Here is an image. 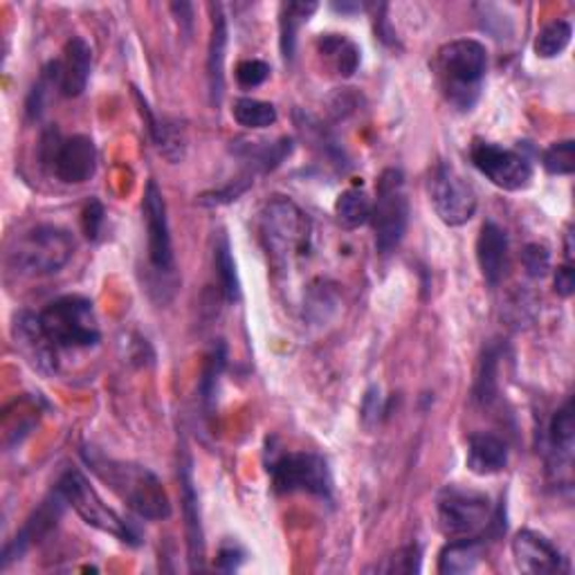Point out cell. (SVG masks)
Here are the masks:
<instances>
[{"label":"cell","mask_w":575,"mask_h":575,"mask_svg":"<svg viewBox=\"0 0 575 575\" xmlns=\"http://www.w3.org/2000/svg\"><path fill=\"white\" fill-rule=\"evenodd\" d=\"M81 456L90 472L98 474L100 482H104L135 515L144 519H167L171 515L169 497L160 478L149 467L109 459L90 448H86Z\"/></svg>","instance_id":"1"},{"label":"cell","mask_w":575,"mask_h":575,"mask_svg":"<svg viewBox=\"0 0 575 575\" xmlns=\"http://www.w3.org/2000/svg\"><path fill=\"white\" fill-rule=\"evenodd\" d=\"M488 70L486 47L474 38H456L446 43L437 55V77L446 100L459 109L470 111L482 94Z\"/></svg>","instance_id":"2"},{"label":"cell","mask_w":575,"mask_h":575,"mask_svg":"<svg viewBox=\"0 0 575 575\" xmlns=\"http://www.w3.org/2000/svg\"><path fill=\"white\" fill-rule=\"evenodd\" d=\"M75 255V238L57 225H36L16 238L10 266L19 274L47 277L59 272Z\"/></svg>","instance_id":"3"},{"label":"cell","mask_w":575,"mask_h":575,"mask_svg":"<svg viewBox=\"0 0 575 575\" xmlns=\"http://www.w3.org/2000/svg\"><path fill=\"white\" fill-rule=\"evenodd\" d=\"M38 319L55 349H90L102 338L92 302L79 295L47 304Z\"/></svg>","instance_id":"4"},{"label":"cell","mask_w":575,"mask_h":575,"mask_svg":"<svg viewBox=\"0 0 575 575\" xmlns=\"http://www.w3.org/2000/svg\"><path fill=\"white\" fill-rule=\"evenodd\" d=\"M375 248L380 255H392L405 238L409 223V199L401 169H385L377 178L375 203L371 210Z\"/></svg>","instance_id":"5"},{"label":"cell","mask_w":575,"mask_h":575,"mask_svg":"<svg viewBox=\"0 0 575 575\" xmlns=\"http://www.w3.org/2000/svg\"><path fill=\"white\" fill-rule=\"evenodd\" d=\"M261 238L272 263L281 270L304 250L308 218L293 201L274 196L261 214Z\"/></svg>","instance_id":"6"},{"label":"cell","mask_w":575,"mask_h":575,"mask_svg":"<svg viewBox=\"0 0 575 575\" xmlns=\"http://www.w3.org/2000/svg\"><path fill=\"white\" fill-rule=\"evenodd\" d=\"M57 491L61 493V497L66 499V504L88 523L92 529H98L102 533H109L113 538H117L120 542L139 544V535L135 531V526H131L128 521H124L109 504H104V499L98 495L88 478L79 472V470H68L61 482L57 484Z\"/></svg>","instance_id":"7"},{"label":"cell","mask_w":575,"mask_h":575,"mask_svg":"<svg viewBox=\"0 0 575 575\" xmlns=\"http://www.w3.org/2000/svg\"><path fill=\"white\" fill-rule=\"evenodd\" d=\"M439 529L448 540L482 538L493 523V506L484 493L450 486L439 495Z\"/></svg>","instance_id":"8"},{"label":"cell","mask_w":575,"mask_h":575,"mask_svg":"<svg viewBox=\"0 0 575 575\" xmlns=\"http://www.w3.org/2000/svg\"><path fill=\"white\" fill-rule=\"evenodd\" d=\"M272 486L281 495L308 493L322 499H330L332 478L324 456L315 452H291L283 454L268 467Z\"/></svg>","instance_id":"9"},{"label":"cell","mask_w":575,"mask_h":575,"mask_svg":"<svg viewBox=\"0 0 575 575\" xmlns=\"http://www.w3.org/2000/svg\"><path fill=\"white\" fill-rule=\"evenodd\" d=\"M41 158L66 184H83L98 169V149L88 135L61 139L57 131H47L41 142Z\"/></svg>","instance_id":"10"},{"label":"cell","mask_w":575,"mask_h":575,"mask_svg":"<svg viewBox=\"0 0 575 575\" xmlns=\"http://www.w3.org/2000/svg\"><path fill=\"white\" fill-rule=\"evenodd\" d=\"M429 196L437 216L450 227L470 223L478 203L472 184L448 162H441L431 176Z\"/></svg>","instance_id":"11"},{"label":"cell","mask_w":575,"mask_h":575,"mask_svg":"<svg viewBox=\"0 0 575 575\" xmlns=\"http://www.w3.org/2000/svg\"><path fill=\"white\" fill-rule=\"evenodd\" d=\"M470 160L495 187L504 191H521L533 180V165L519 151L504 149L493 142H474Z\"/></svg>","instance_id":"12"},{"label":"cell","mask_w":575,"mask_h":575,"mask_svg":"<svg viewBox=\"0 0 575 575\" xmlns=\"http://www.w3.org/2000/svg\"><path fill=\"white\" fill-rule=\"evenodd\" d=\"M144 221H147V238H149V263L156 272L171 274L173 272V246H171V229L167 218V203L156 180L147 182L142 201Z\"/></svg>","instance_id":"13"},{"label":"cell","mask_w":575,"mask_h":575,"mask_svg":"<svg viewBox=\"0 0 575 575\" xmlns=\"http://www.w3.org/2000/svg\"><path fill=\"white\" fill-rule=\"evenodd\" d=\"M515 566L529 575H553L568 571L564 555L540 533L519 531L512 540Z\"/></svg>","instance_id":"14"},{"label":"cell","mask_w":575,"mask_h":575,"mask_svg":"<svg viewBox=\"0 0 575 575\" xmlns=\"http://www.w3.org/2000/svg\"><path fill=\"white\" fill-rule=\"evenodd\" d=\"M53 72L57 79V88L64 98H79L86 90L92 68V50L81 36H72L66 45L61 59L53 61Z\"/></svg>","instance_id":"15"},{"label":"cell","mask_w":575,"mask_h":575,"mask_svg":"<svg viewBox=\"0 0 575 575\" xmlns=\"http://www.w3.org/2000/svg\"><path fill=\"white\" fill-rule=\"evenodd\" d=\"M14 340H16V349L25 356V360L34 369L43 373H50L57 369V358H55L57 349L53 347L50 340H47L38 315L21 313L14 319Z\"/></svg>","instance_id":"16"},{"label":"cell","mask_w":575,"mask_h":575,"mask_svg":"<svg viewBox=\"0 0 575 575\" xmlns=\"http://www.w3.org/2000/svg\"><path fill=\"white\" fill-rule=\"evenodd\" d=\"M180 484H182V510H184V526H187V544H189V562L191 571L203 568L205 557V535L201 523V508L199 495L194 488V476H191V463L184 461L180 465Z\"/></svg>","instance_id":"17"},{"label":"cell","mask_w":575,"mask_h":575,"mask_svg":"<svg viewBox=\"0 0 575 575\" xmlns=\"http://www.w3.org/2000/svg\"><path fill=\"white\" fill-rule=\"evenodd\" d=\"M66 499L61 497L59 491H55V495L43 501V506L27 519V523L23 526V531L16 535V540L5 549V555H3V566H8L14 557L23 555L34 542H38L47 531L53 529V526L57 523V519L61 517V510H64Z\"/></svg>","instance_id":"18"},{"label":"cell","mask_w":575,"mask_h":575,"mask_svg":"<svg viewBox=\"0 0 575 575\" xmlns=\"http://www.w3.org/2000/svg\"><path fill=\"white\" fill-rule=\"evenodd\" d=\"M506 259H508V236L506 232L488 221L482 227V234L476 238V261L478 268H482L484 279L491 285H497L504 277L506 270Z\"/></svg>","instance_id":"19"},{"label":"cell","mask_w":575,"mask_h":575,"mask_svg":"<svg viewBox=\"0 0 575 575\" xmlns=\"http://www.w3.org/2000/svg\"><path fill=\"white\" fill-rule=\"evenodd\" d=\"M465 463L476 476L499 474L508 465V446L495 435H474L467 441Z\"/></svg>","instance_id":"20"},{"label":"cell","mask_w":575,"mask_h":575,"mask_svg":"<svg viewBox=\"0 0 575 575\" xmlns=\"http://www.w3.org/2000/svg\"><path fill=\"white\" fill-rule=\"evenodd\" d=\"M214 21H212V36H210V50H207V81L212 104L218 106L223 102L225 92V50H227V21L223 8L216 5Z\"/></svg>","instance_id":"21"},{"label":"cell","mask_w":575,"mask_h":575,"mask_svg":"<svg viewBox=\"0 0 575 575\" xmlns=\"http://www.w3.org/2000/svg\"><path fill=\"white\" fill-rule=\"evenodd\" d=\"M484 557L482 538L450 540V544L439 555V573L443 575H463L472 573Z\"/></svg>","instance_id":"22"},{"label":"cell","mask_w":575,"mask_h":575,"mask_svg":"<svg viewBox=\"0 0 575 575\" xmlns=\"http://www.w3.org/2000/svg\"><path fill=\"white\" fill-rule=\"evenodd\" d=\"M317 50L340 77H353L360 66L358 45L342 34H322Z\"/></svg>","instance_id":"23"},{"label":"cell","mask_w":575,"mask_h":575,"mask_svg":"<svg viewBox=\"0 0 575 575\" xmlns=\"http://www.w3.org/2000/svg\"><path fill=\"white\" fill-rule=\"evenodd\" d=\"M317 3H283L279 14V43L285 61H293L297 50V34L304 23L317 12Z\"/></svg>","instance_id":"24"},{"label":"cell","mask_w":575,"mask_h":575,"mask_svg":"<svg viewBox=\"0 0 575 575\" xmlns=\"http://www.w3.org/2000/svg\"><path fill=\"white\" fill-rule=\"evenodd\" d=\"M549 446L553 456L557 459V465L571 463L573 446H575V414H573V401H566L551 418L549 425Z\"/></svg>","instance_id":"25"},{"label":"cell","mask_w":575,"mask_h":575,"mask_svg":"<svg viewBox=\"0 0 575 575\" xmlns=\"http://www.w3.org/2000/svg\"><path fill=\"white\" fill-rule=\"evenodd\" d=\"M371 210L373 203L367 196V191L360 187H351L342 191L340 199L335 201V216L345 229H358L364 223L371 221Z\"/></svg>","instance_id":"26"},{"label":"cell","mask_w":575,"mask_h":575,"mask_svg":"<svg viewBox=\"0 0 575 575\" xmlns=\"http://www.w3.org/2000/svg\"><path fill=\"white\" fill-rule=\"evenodd\" d=\"M232 115L238 124L246 128H268L277 122V109L268 102H259L252 98L236 100Z\"/></svg>","instance_id":"27"},{"label":"cell","mask_w":575,"mask_h":575,"mask_svg":"<svg viewBox=\"0 0 575 575\" xmlns=\"http://www.w3.org/2000/svg\"><path fill=\"white\" fill-rule=\"evenodd\" d=\"M214 263L221 277V285H223V295L227 302H238L241 297V283H238V274H236V263L232 259V250H229V241L227 236L223 234L216 244V252H214Z\"/></svg>","instance_id":"28"},{"label":"cell","mask_w":575,"mask_h":575,"mask_svg":"<svg viewBox=\"0 0 575 575\" xmlns=\"http://www.w3.org/2000/svg\"><path fill=\"white\" fill-rule=\"evenodd\" d=\"M573 36V27L568 21H553L546 27L540 30L538 38H535V53L542 59H553L557 55H562Z\"/></svg>","instance_id":"29"},{"label":"cell","mask_w":575,"mask_h":575,"mask_svg":"<svg viewBox=\"0 0 575 575\" xmlns=\"http://www.w3.org/2000/svg\"><path fill=\"white\" fill-rule=\"evenodd\" d=\"M474 398L482 405H491L497 398V351L488 349L478 367V377L474 385Z\"/></svg>","instance_id":"30"},{"label":"cell","mask_w":575,"mask_h":575,"mask_svg":"<svg viewBox=\"0 0 575 575\" xmlns=\"http://www.w3.org/2000/svg\"><path fill=\"white\" fill-rule=\"evenodd\" d=\"M542 165L551 176H571L575 171V142H555L544 151Z\"/></svg>","instance_id":"31"},{"label":"cell","mask_w":575,"mask_h":575,"mask_svg":"<svg viewBox=\"0 0 575 575\" xmlns=\"http://www.w3.org/2000/svg\"><path fill=\"white\" fill-rule=\"evenodd\" d=\"M225 345L218 342L212 353L207 356V364H205V371H203V380H201V396H203V403L205 407L210 409L212 407V401H214V394H216V382L225 369Z\"/></svg>","instance_id":"32"},{"label":"cell","mask_w":575,"mask_h":575,"mask_svg":"<svg viewBox=\"0 0 575 575\" xmlns=\"http://www.w3.org/2000/svg\"><path fill=\"white\" fill-rule=\"evenodd\" d=\"M270 77V66L259 59H248L236 66V81L244 88H257Z\"/></svg>","instance_id":"33"},{"label":"cell","mask_w":575,"mask_h":575,"mask_svg":"<svg viewBox=\"0 0 575 575\" xmlns=\"http://www.w3.org/2000/svg\"><path fill=\"white\" fill-rule=\"evenodd\" d=\"M104 216H106V210H104V205L100 201L92 199L83 207L81 227H83L86 238H90V241H98V238H100V232H102V225H104Z\"/></svg>","instance_id":"34"},{"label":"cell","mask_w":575,"mask_h":575,"mask_svg":"<svg viewBox=\"0 0 575 575\" xmlns=\"http://www.w3.org/2000/svg\"><path fill=\"white\" fill-rule=\"evenodd\" d=\"M521 259H523V268L529 270L531 277H544L551 268V252L540 244L526 246Z\"/></svg>","instance_id":"35"},{"label":"cell","mask_w":575,"mask_h":575,"mask_svg":"<svg viewBox=\"0 0 575 575\" xmlns=\"http://www.w3.org/2000/svg\"><path fill=\"white\" fill-rule=\"evenodd\" d=\"M390 571L394 573H416L420 571V551L418 546H407L403 549L396 557H394V564L390 566Z\"/></svg>","instance_id":"36"},{"label":"cell","mask_w":575,"mask_h":575,"mask_svg":"<svg viewBox=\"0 0 575 575\" xmlns=\"http://www.w3.org/2000/svg\"><path fill=\"white\" fill-rule=\"evenodd\" d=\"M246 562V551L241 546H236V544H225L218 553V560H216V566L221 571H236L238 566H241Z\"/></svg>","instance_id":"37"},{"label":"cell","mask_w":575,"mask_h":575,"mask_svg":"<svg viewBox=\"0 0 575 575\" xmlns=\"http://www.w3.org/2000/svg\"><path fill=\"white\" fill-rule=\"evenodd\" d=\"M385 411L382 409V396H380V390L377 387H371L364 396V403H362V420L367 427H373L377 420H380V414Z\"/></svg>","instance_id":"38"},{"label":"cell","mask_w":575,"mask_h":575,"mask_svg":"<svg viewBox=\"0 0 575 575\" xmlns=\"http://www.w3.org/2000/svg\"><path fill=\"white\" fill-rule=\"evenodd\" d=\"M575 291V270L573 263H564L555 272V293L560 297H571Z\"/></svg>","instance_id":"39"},{"label":"cell","mask_w":575,"mask_h":575,"mask_svg":"<svg viewBox=\"0 0 575 575\" xmlns=\"http://www.w3.org/2000/svg\"><path fill=\"white\" fill-rule=\"evenodd\" d=\"M332 10L342 12V14H356V12H362V5H358V3H335Z\"/></svg>","instance_id":"40"}]
</instances>
